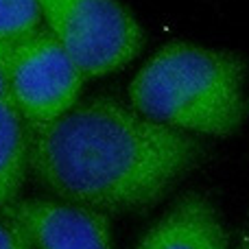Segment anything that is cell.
Listing matches in <instances>:
<instances>
[{
	"label": "cell",
	"instance_id": "obj_3",
	"mask_svg": "<svg viewBox=\"0 0 249 249\" xmlns=\"http://www.w3.org/2000/svg\"><path fill=\"white\" fill-rule=\"evenodd\" d=\"M44 29L64 46L86 79L129 66L144 46V31L118 0H39Z\"/></svg>",
	"mask_w": 249,
	"mask_h": 249
},
{
	"label": "cell",
	"instance_id": "obj_7",
	"mask_svg": "<svg viewBox=\"0 0 249 249\" xmlns=\"http://www.w3.org/2000/svg\"><path fill=\"white\" fill-rule=\"evenodd\" d=\"M26 173V124L11 101H0V210L18 199Z\"/></svg>",
	"mask_w": 249,
	"mask_h": 249
},
{
	"label": "cell",
	"instance_id": "obj_10",
	"mask_svg": "<svg viewBox=\"0 0 249 249\" xmlns=\"http://www.w3.org/2000/svg\"><path fill=\"white\" fill-rule=\"evenodd\" d=\"M9 64H11V46L0 42V101L9 99Z\"/></svg>",
	"mask_w": 249,
	"mask_h": 249
},
{
	"label": "cell",
	"instance_id": "obj_4",
	"mask_svg": "<svg viewBox=\"0 0 249 249\" xmlns=\"http://www.w3.org/2000/svg\"><path fill=\"white\" fill-rule=\"evenodd\" d=\"M86 77L48 29L11 46L9 99L26 129L55 123L79 103Z\"/></svg>",
	"mask_w": 249,
	"mask_h": 249
},
{
	"label": "cell",
	"instance_id": "obj_2",
	"mask_svg": "<svg viewBox=\"0 0 249 249\" xmlns=\"http://www.w3.org/2000/svg\"><path fill=\"white\" fill-rule=\"evenodd\" d=\"M245 61L193 42L162 46L129 83L136 112L184 133L228 138L245 123Z\"/></svg>",
	"mask_w": 249,
	"mask_h": 249
},
{
	"label": "cell",
	"instance_id": "obj_8",
	"mask_svg": "<svg viewBox=\"0 0 249 249\" xmlns=\"http://www.w3.org/2000/svg\"><path fill=\"white\" fill-rule=\"evenodd\" d=\"M42 26L39 0H0V42L16 46Z\"/></svg>",
	"mask_w": 249,
	"mask_h": 249
},
{
	"label": "cell",
	"instance_id": "obj_6",
	"mask_svg": "<svg viewBox=\"0 0 249 249\" xmlns=\"http://www.w3.org/2000/svg\"><path fill=\"white\" fill-rule=\"evenodd\" d=\"M136 249H228V232L206 195L177 201Z\"/></svg>",
	"mask_w": 249,
	"mask_h": 249
},
{
	"label": "cell",
	"instance_id": "obj_9",
	"mask_svg": "<svg viewBox=\"0 0 249 249\" xmlns=\"http://www.w3.org/2000/svg\"><path fill=\"white\" fill-rule=\"evenodd\" d=\"M0 249H33L26 230L0 210Z\"/></svg>",
	"mask_w": 249,
	"mask_h": 249
},
{
	"label": "cell",
	"instance_id": "obj_11",
	"mask_svg": "<svg viewBox=\"0 0 249 249\" xmlns=\"http://www.w3.org/2000/svg\"><path fill=\"white\" fill-rule=\"evenodd\" d=\"M238 249H249V228L243 232L241 236V245H238Z\"/></svg>",
	"mask_w": 249,
	"mask_h": 249
},
{
	"label": "cell",
	"instance_id": "obj_1",
	"mask_svg": "<svg viewBox=\"0 0 249 249\" xmlns=\"http://www.w3.org/2000/svg\"><path fill=\"white\" fill-rule=\"evenodd\" d=\"M26 158L55 199L109 216L155 206L199 162L201 144L123 101L94 96L55 123L26 129Z\"/></svg>",
	"mask_w": 249,
	"mask_h": 249
},
{
	"label": "cell",
	"instance_id": "obj_5",
	"mask_svg": "<svg viewBox=\"0 0 249 249\" xmlns=\"http://www.w3.org/2000/svg\"><path fill=\"white\" fill-rule=\"evenodd\" d=\"M26 230L33 249H112L109 216L61 199H16L2 208Z\"/></svg>",
	"mask_w": 249,
	"mask_h": 249
}]
</instances>
